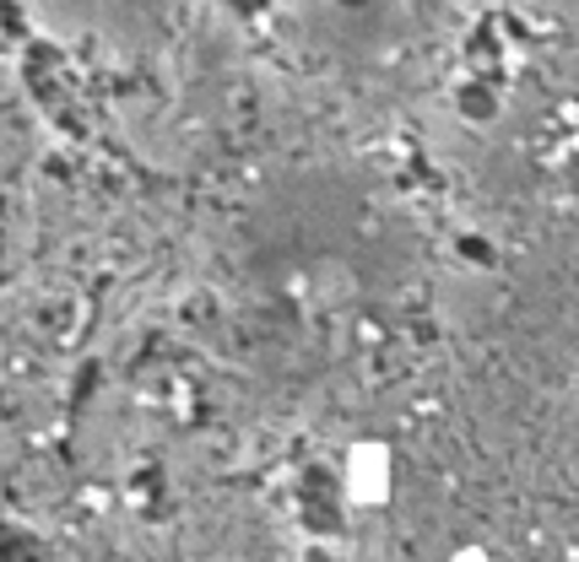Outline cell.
I'll list each match as a JSON object with an SVG mask.
<instances>
[{"instance_id":"cell-1","label":"cell","mask_w":579,"mask_h":562,"mask_svg":"<svg viewBox=\"0 0 579 562\" xmlns=\"http://www.w3.org/2000/svg\"><path fill=\"white\" fill-rule=\"evenodd\" d=\"M341 492L352 509H385L390 492H396V454L390 443L379 439H358L341 454Z\"/></svg>"},{"instance_id":"cell-2","label":"cell","mask_w":579,"mask_h":562,"mask_svg":"<svg viewBox=\"0 0 579 562\" xmlns=\"http://www.w3.org/2000/svg\"><path fill=\"white\" fill-rule=\"evenodd\" d=\"M450 562H493V552L482 541H460L456 552H450Z\"/></svg>"}]
</instances>
